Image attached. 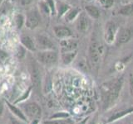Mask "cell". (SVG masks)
Instances as JSON below:
<instances>
[{
    "label": "cell",
    "instance_id": "cell-1",
    "mask_svg": "<svg viewBox=\"0 0 133 124\" xmlns=\"http://www.w3.org/2000/svg\"><path fill=\"white\" fill-rule=\"evenodd\" d=\"M124 84L123 76L117 77L103 83L101 86V98L102 109L109 110L118 100Z\"/></svg>",
    "mask_w": 133,
    "mask_h": 124
},
{
    "label": "cell",
    "instance_id": "cell-2",
    "mask_svg": "<svg viewBox=\"0 0 133 124\" xmlns=\"http://www.w3.org/2000/svg\"><path fill=\"white\" fill-rule=\"evenodd\" d=\"M34 57L39 64L45 66H53L59 60L60 55L56 50L37 51L34 52Z\"/></svg>",
    "mask_w": 133,
    "mask_h": 124
},
{
    "label": "cell",
    "instance_id": "cell-3",
    "mask_svg": "<svg viewBox=\"0 0 133 124\" xmlns=\"http://www.w3.org/2000/svg\"><path fill=\"white\" fill-rule=\"evenodd\" d=\"M42 22V14L37 6L32 7L25 14V27L31 31L38 28Z\"/></svg>",
    "mask_w": 133,
    "mask_h": 124
},
{
    "label": "cell",
    "instance_id": "cell-4",
    "mask_svg": "<svg viewBox=\"0 0 133 124\" xmlns=\"http://www.w3.org/2000/svg\"><path fill=\"white\" fill-rule=\"evenodd\" d=\"M29 74L32 86L36 89H40L42 86V74L39 68V63L35 59V57L31 58L29 60Z\"/></svg>",
    "mask_w": 133,
    "mask_h": 124
},
{
    "label": "cell",
    "instance_id": "cell-5",
    "mask_svg": "<svg viewBox=\"0 0 133 124\" xmlns=\"http://www.w3.org/2000/svg\"><path fill=\"white\" fill-rule=\"evenodd\" d=\"M133 113V106H128L126 107H122L120 109L113 111L110 114H107L103 119V124H111L118 122L119 120L124 118L127 116Z\"/></svg>",
    "mask_w": 133,
    "mask_h": 124
},
{
    "label": "cell",
    "instance_id": "cell-6",
    "mask_svg": "<svg viewBox=\"0 0 133 124\" xmlns=\"http://www.w3.org/2000/svg\"><path fill=\"white\" fill-rule=\"evenodd\" d=\"M103 54V47L95 39H91L88 47V56L91 63L97 65L99 64Z\"/></svg>",
    "mask_w": 133,
    "mask_h": 124
},
{
    "label": "cell",
    "instance_id": "cell-7",
    "mask_svg": "<svg viewBox=\"0 0 133 124\" xmlns=\"http://www.w3.org/2000/svg\"><path fill=\"white\" fill-rule=\"evenodd\" d=\"M37 51H46V50H56V45L50 37L43 33H37L34 35Z\"/></svg>",
    "mask_w": 133,
    "mask_h": 124
},
{
    "label": "cell",
    "instance_id": "cell-8",
    "mask_svg": "<svg viewBox=\"0 0 133 124\" xmlns=\"http://www.w3.org/2000/svg\"><path fill=\"white\" fill-rule=\"evenodd\" d=\"M119 28L113 21H108L104 27V41L107 45H112L116 40Z\"/></svg>",
    "mask_w": 133,
    "mask_h": 124
},
{
    "label": "cell",
    "instance_id": "cell-9",
    "mask_svg": "<svg viewBox=\"0 0 133 124\" xmlns=\"http://www.w3.org/2000/svg\"><path fill=\"white\" fill-rule=\"evenodd\" d=\"M23 112L27 116V118L30 120L40 119L42 117V109L40 105L36 102L27 103L22 106Z\"/></svg>",
    "mask_w": 133,
    "mask_h": 124
},
{
    "label": "cell",
    "instance_id": "cell-10",
    "mask_svg": "<svg viewBox=\"0 0 133 124\" xmlns=\"http://www.w3.org/2000/svg\"><path fill=\"white\" fill-rule=\"evenodd\" d=\"M75 27H76L77 31L80 33H86L88 32L90 26H91V22H90V18L88 17L85 12H82L79 16L77 17V20L75 21Z\"/></svg>",
    "mask_w": 133,
    "mask_h": 124
},
{
    "label": "cell",
    "instance_id": "cell-11",
    "mask_svg": "<svg viewBox=\"0 0 133 124\" xmlns=\"http://www.w3.org/2000/svg\"><path fill=\"white\" fill-rule=\"evenodd\" d=\"M52 32L54 36L59 40L70 38L73 36L72 30L65 25H55L52 27Z\"/></svg>",
    "mask_w": 133,
    "mask_h": 124
},
{
    "label": "cell",
    "instance_id": "cell-12",
    "mask_svg": "<svg viewBox=\"0 0 133 124\" xmlns=\"http://www.w3.org/2000/svg\"><path fill=\"white\" fill-rule=\"evenodd\" d=\"M19 41H20V45H22L28 51H30L32 53L37 51L35 40L33 36L27 34V33H23V34L20 35Z\"/></svg>",
    "mask_w": 133,
    "mask_h": 124
},
{
    "label": "cell",
    "instance_id": "cell-13",
    "mask_svg": "<svg viewBox=\"0 0 133 124\" xmlns=\"http://www.w3.org/2000/svg\"><path fill=\"white\" fill-rule=\"evenodd\" d=\"M133 37V30L130 27L120 28L116 36V41L120 45L127 44L130 41Z\"/></svg>",
    "mask_w": 133,
    "mask_h": 124
},
{
    "label": "cell",
    "instance_id": "cell-14",
    "mask_svg": "<svg viewBox=\"0 0 133 124\" xmlns=\"http://www.w3.org/2000/svg\"><path fill=\"white\" fill-rule=\"evenodd\" d=\"M59 44H60L61 52H68V51H77L79 42L77 39L70 37V38L60 40Z\"/></svg>",
    "mask_w": 133,
    "mask_h": 124
},
{
    "label": "cell",
    "instance_id": "cell-15",
    "mask_svg": "<svg viewBox=\"0 0 133 124\" xmlns=\"http://www.w3.org/2000/svg\"><path fill=\"white\" fill-rule=\"evenodd\" d=\"M5 103L7 107H8V109L11 112V113L14 114L17 118H18L22 121L27 122H28V118L27 116L24 114V113L23 112V110L20 109V107H18L17 106H15L14 104H12L11 103H9L8 101H5Z\"/></svg>",
    "mask_w": 133,
    "mask_h": 124
},
{
    "label": "cell",
    "instance_id": "cell-16",
    "mask_svg": "<svg viewBox=\"0 0 133 124\" xmlns=\"http://www.w3.org/2000/svg\"><path fill=\"white\" fill-rule=\"evenodd\" d=\"M77 56V51L61 52L59 60H61L62 64L63 65H69L76 60Z\"/></svg>",
    "mask_w": 133,
    "mask_h": 124
},
{
    "label": "cell",
    "instance_id": "cell-17",
    "mask_svg": "<svg viewBox=\"0 0 133 124\" xmlns=\"http://www.w3.org/2000/svg\"><path fill=\"white\" fill-rule=\"evenodd\" d=\"M82 9L80 7H71L70 9L66 12L65 15L63 16V18L66 22H74L75 21L77 20V17L79 14L82 12Z\"/></svg>",
    "mask_w": 133,
    "mask_h": 124
},
{
    "label": "cell",
    "instance_id": "cell-18",
    "mask_svg": "<svg viewBox=\"0 0 133 124\" xmlns=\"http://www.w3.org/2000/svg\"><path fill=\"white\" fill-rule=\"evenodd\" d=\"M84 12L88 15L90 18L97 20L101 17V12L100 9L93 4H87L84 6Z\"/></svg>",
    "mask_w": 133,
    "mask_h": 124
},
{
    "label": "cell",
    "instance_id": "cell-19",
    "mask_svg": "<svg viewBox=\"0 0 133 124\" xmlns=\"http://www.w3.org/2000/svg\"><path fill=\"white\" fill-rule=\"evenodd\" d=\"M56 7H57V16L60 18H63L65 13L70 9V7L72 6L63 1H56Z\"/></svg>",
    "mask_w": 133,
    "mask_h": 124
},
{
    "label": "cell",
    "instance_id": "cell-20",
    "mask_svg": "<svg viewBox=\"0 0 133 124\" xmlns=\"http://www.w3.org/2000/svg\"><path fill=\"white\" fill-rule=\"evenodd\" d=\"M118 14L124 17H130L133 15V2L122 5L118 9Z\"/></svg>",
    "mask_w": 133,
    "mask_h": 124
},
{
    "label": "cell",
    "instance_id": "cell-21",
    "mask_svg": "<svg viewBox=\"0 0 133 124\" xmlns=\"http://www.w3.org/2000/svg\"><path fill=\"white\" fill-rule=\"evenodd\" d=\"M43 124H74L75 121L70 117L60 119H48L42 122Z\"/></svg>",
    "mask_w": 133,
    "mask_h": 124
},
{
    "label": "cell",
    "instance_id": "cell-22",
    "mask_svg": "<svg viewBox=\"0 0 133 124\" xmlns=\"http://www.w3.org/2000/svg\"><path fill=\"white\" fill-rule=\"evenodd\" d=\"M14 23L16 27L18 29V30H21L23 29V27L25 26V14L23 13H18L16 14L14 17Z\"/></svg>",
    "mask_w": 133,
    "mask_h": 124
},
{
    "label": "cell",
    "instance_id": "cell-23",
    "mask_svg": "<svg viewBox=\"0 0 133 124\" xmlns=\"http://www.w3.org/2000/svg\"><path fill=\"white\" fill-rule=\"evenodd\" d=\"M37 7H38V9H39V11H40L42 15L51 16V11H50L47 3L45 2V0H41V1L38 3Z\"/></svg>",
    "mask_w": 133,
    "mask_h": 124
},
{
    "label": "cell",
    "instance_id": "cell-24",
    "mask_svg": "<svg viewBox=\"0 0 133 124\" xmlns=\"http://www.w3.org/2000/svg\"><path fill=\"white\" fill-rule=\"evenodd\" d=\"M100 6L104 9H110L113 7L115 3V0H97Z\"/></svg>",
    "mask_w": 133,
    "mask_h": 124
},
{
    "label": "cell",
    "instance_id": "cell-25",
    "mask_svg": "<svg viewBox=\"0 0 133 124\" xmlns=\"http://www.w3.org/2000/svg\"><path fill=\"white\" fill-rule=\"evenodd\" d=\"M48 6L51 11V16H57V7H56V0H45Z\"/></svg>",
    "mask_w": 133,
    "mask_h": 124
},
{
    "label": "cell",
    "instance_id": "cell-26",
    "mask_svg": "<svg viewBox=\"0 0 133 124\" xmlns=\"http://www.w3.org/2000/svg\"><path fill=\"white\" fill-rule=\"evenodd\" d=\"M70 114L68 112H57L52 116H50L48 119H60V118H69Z\"/></svg>",
    "mask_w": 133,
    "mask_h": 124
},
{
    "label": "cell",
    "instance_id": "cell-27",
    "mask_svg": "<svg viewBox=\"0 0 133 124\" xmlns=\"http://www.w3.org/2000/svg\"><path fill=\"white\" fill-rule=\"evenodd\" d=\"M27 50L25 49L22 45H19L18 48H17V56L18 59H23V58L27 56Z\"/></svg>",
    "mask_w": 133,
    "mask_h": 124
},
{
    "label": "cell",
    "instance_id": "cell-28",
    "mask_svg": "<svg viewBox=\"0 0 133 124\" xmlns=\"http://www.w3.org/2000/svg\"><path fill=\"white\" fill-rule=\"evenodd\" d=\"M9 57V53L6 51L5 50L0 48V64H4L6 62V60Z\"/></svg>",
    "mask_w": 133,
    "mask_h": 124
},
{
    "label": "cell",
    "instance_id": "cell-29",
    "mask_svg": "<svg viewBox=\"0 0 133 124\" xmlns=\"http://www.w3.org/2000/svg\"><path fill=\"white\" fill-rule=\"evenodd\" d=\"M128 84H129V91L131 95V97L133 98V74H130L128 79Z\"/></svg>",
    "mask_w": 133,
    "mask_h": 124
},
{
    "label": "cell",
    "instance_id": "cell-30",
    "mask_svg": "<svg viewBox=\"0 0 133 124\" xmlns=\"http://www.w3.org/2000/svg\"><path fill=\"white\" fill-rule=\"evenodd\" d=\"M18 3L20 6L22 7H28L32 4L33 1L34 0H18Z\"/></svg>",
    "mask_w": 133,
    "mask_h": 124
},
{
    "label": "cell",
    "instance_id": "cell-31",
    "mask_svg": "<svg viewBox=\"0 0 133 124\" xmlns=\"http://www.w3.org/2000/svg\"><path fill=\"white\" fill-rule=\"evenodd\" d=\"M10 122H11V124H24L25 123V122L22 121V120H20L18 118H17L16 117L10 118Z\"/></svg>",
    "mask_w": 133,
    "mask_h": 124
},
{
    "label": "cell",
    "instance_id": "cell-32",
    "mask_svg": "<svg viewBox=\"0 0 133 124\" xmlns=\"http://www.w3.org/2000/svg\"><path fill=\"white\" fill-rule=\"evenodd\" d=\"M90 119V117L88 116V117H87V118H83L82 121H80L79 122H75L74 124H87V122H88V120Z\"/></svg>",
    "mask_w": 133,
    "mask_h": 124
},
{
    "label": "cell",
    "instance_id": "cell-33",
    "mask_svg": "<svg viewBox=\"0 0 133 124\" xmlns=\"http://www.w3.org/2000/svg\"><path fill=\"white\" fill-rule=\"evenodd\" d=\"M3 110H4V104L3 101L0 99V116H2L3 113Z\"/></svg>",
    "mask_w": 133,
    "mask_h": 124
},
{
    "label": "cell",
    "instance_id": "cell-34",
    "mask_svg": "<svg viewBox=\"0 0 133 124\" xmlns=\"http://www.w3.org/2000/svg\"><path fill=\"white\" fill-rule=\"evenodd\" d=\"M29 124H40V119H32Z\"/></svg>",
    "mask_w": 133,
    "mask_h": 124
},
{
    "label": "cell",
    "instance_id": "cell-35",
    "mask_svg": "<svg viewBox=\"0 0 133 124\" xmlns=\"http://www.w3.org/2000/svg\"><path fill=\"white\" fill-rule=\"evenodd\" d=\"M87 124H95V122L94 121H91V119H89Z\"/></svg>",
    "mask_w": 133,
    "mask_h": 124
},
{
    "label": "cell",
    "instance_id": "cell-36",
    "mask_svg": "<svg viewBox=\"0 0 133 124\" xmlns=\"http://www.w3.org/2000/svg\"><path fill=\"white\" fill-rule=\"evenodd\" d=\"M4 1H5V0H0V7H1V6H2V4L4 3Z\"/></svg>",
    "mask_w": 133,
    "mask_h": 124
},
{
    "label": "cell",
    "instance_id": "cell-37",
    "mask_svg": "<svg viewBox=\"0 0 133 124\" xmlns=\"http://www.w3.org/2000/svg\"><path fill=\"white\" fill-rule=\"evenodd\" d=\"M87 2H88V3H91V2H92V1H94V0H86Z\"/></svg>",
    "mask_w": 133,
    "mask_h": 124
},
{
    "label": "cell",
    "instance_id": "cell-38",
    "mask_svg": "<svg viewBox=\"0 0 133 124\" xmlns=\"http://www.w3.org/2000/svg\"><path fill=\"white\" fill-rule=\"evenodd\" d=\"M121 124H130V123H124V122H123V123H121Z\"/></svg>",
    "mask_w": 133,
    "mask_h": 124
}]
</instances>
